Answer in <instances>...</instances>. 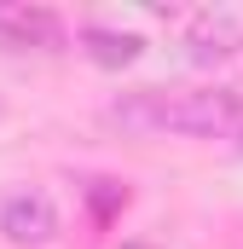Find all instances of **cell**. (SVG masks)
Returning <instances> with one entry per match:
<instances>
[{
  "mask_svg": "<svg viewBox=\"0 0 243 249\" xmlns=\"http://www.w3.org/2000/svg\"><path fill=\"white\" fill-rule=\"evenodd\" d=\"M81 47H87V58L104 64V70H122V64H133L139 53H145V41L139 35H116V29H81Z\"/></svg>",
  "mask_w": 243,
  "mask_h": 249,
  "instance_id": "5b68a950",
  "label": "cell"
},
{
  "mask_svg": "<svg viewBox=\"0 0 243 249\" xmlns=\"http://www.w3.org/2000/svg\"><path fill=\"white\" fill-rule=\"evenodd\" d=\"M0 238L17 249H47L58 238V209L47 191H12L0 203Z\"/></svg>",
  "mask_w": 243,
  "mask_h": 249,
  "instance_id": "7a4b0ae2",
  "label": "cell"
},
{
  "mask_svg": "<svg viewBox=\"0 0 243 249\" xmlns=\"http://www.w3.org/2000/svg\"><path fill=\"white\" fill-rule=\"evenodd\" d=\"M238 133H243V127H238ZM238 145H243V139H238Z\"/></svg>",
  "mask_w": 243,
  "mask_h": 249,
  "instance_id": "52a82bcc",
  "label": "cell"
},
{
  "mask_svg": "<svg viewBox=\"0 0 243 249\" xmlns=\"http://www.w3.org/2000/svg\"><path fill=\"white\" fill-rule=\"evenodd\" d=\"M185 47H191V64H220V58H232L243 47V23L226 18V12H203V18L191 23Z\"/></svg>",
  "mask_w": 243,
  "mask_h": 249,
  "instance_id": "277c9868",
  "label": "cell"
},
{
  "mask_svg": "<svg viewBox=\"0 0 243 249\" xmlns=\"http://www.w3.org/2000/svg\"><path fill=\"white\" fill-rule=\"evenodd\" d=\"M64 23L41 6H23V0H0V47H58Z\"/></svg>",
  "mask_w": 243,
  "mask_h": 249,
  "instance_id": "3957f363",
  "label": "cell"
},
{
  "mask_svg": "<svg viewBox=\"0 0 243 249\" xmlns=\"http://www.w3.org/2000/svg\"><path fill=\"white\" fill-rule=\"evenodd\" d=\"M122 249H156V244H122Z\"/></svg>",
  "mask_w": 243,
  "mask_h": 249,
  "instance_id": "8992f818",
  "label": "cell"
},
{
  "mask_svg": "<svg viewBox=\"0 0 243 249\" xmlns=\"http://www.w3.org/2000/svg\"><path fill=\"white\" fill-rule=\"evenodd\" d=\"M104 122L122 133H191V139H220L243 127V93L232 87H185V93H127L104 110Z\"/></svg>",
  "mask_w": 243,
  "mask_h": 249,
  "instance_id": "6da1fadb",
  "label": "cell"
}]
</instances>
